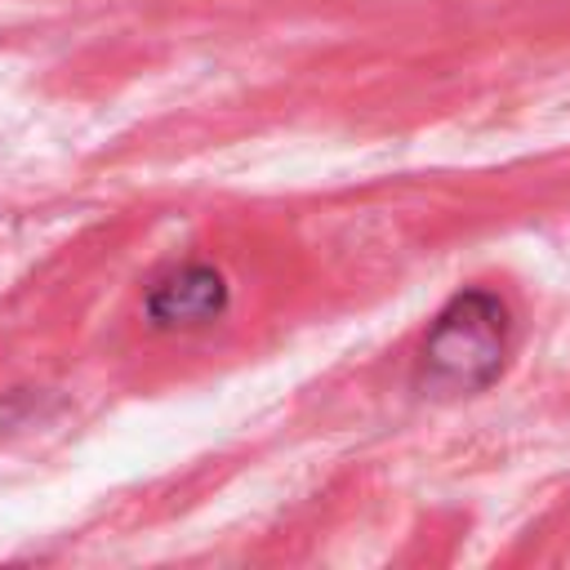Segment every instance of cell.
Segmentation results:
<instances>
[{"label": "cell", "instance_id": "obj_1", "mask_svg": "<svg viewBox=\"0 0 570 570\" xmlns=\"http://www.w3.org/2000/svg\"><path fill=\"white\" fill-rule=\"evenodd\" d=\"M508 307L485 294L468 289L450 298L423 338V379L441 392H481L499 379L508 356Z\"/></svg>", "mask_w": 570, "mask_h": 570}, {"label": "cell", "instance_id": "obj_2", "mask_svg": "<svg viewBox=\"0 0 570 570\" xmlns=\"http://www.w3.org/2000/svg\"><path fill=\"white\" fill-rule=\"evenodd\" d=\"M227 307V281L214 267H183L151 285L147 316L156 325H200Z\"/></svg>", "mask_w": 570, "mask_h": 570}]
</instances>
